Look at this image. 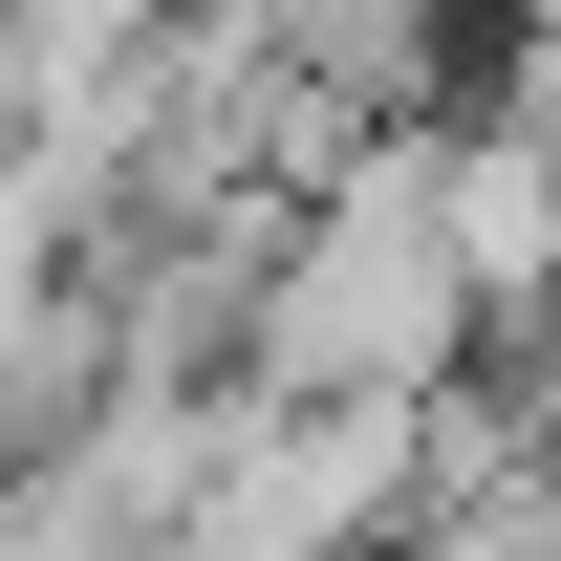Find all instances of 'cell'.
I'll return each instance as SVG.
<instances>
[{"label": "cell", "instance_id": "6da1fadb", "mask_svg": "<svg viewBox=\"0 0 561 561\" xmlns=\"http://www.w3.org/2000/svg\"><path fill=\"white\" fill-rule=\"evenodd\" d=\"M496 130L561 173V0H518V22H496Z\"/></svg>", "mask_w": 561, "mask_h": 561}]
</instances>
